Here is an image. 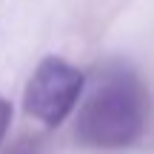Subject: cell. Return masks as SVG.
<instances>
[{"label":"cell","instance_id":"obj_1","mask_svg":"<svg viewBox=\"0 0 154 154\" xmlns=\"http://www.w3.org/2000/svg\"><path fill=\"white\" fill-rule=\"evenodd\" d=\"M77 106L74 137L91 151H123L146 137L149 86L128 63L106 60L97 66Z\"/></svg>","mask_w":154,"mask_h":154},{"label":"cell","instance_id":"obj_2","mask_svg":"<svg viewBox=\"0 0 154 154\" xmlns=\"http://www.w3.org/2000/svg\"><path fill=\"white\" fill-rule=\"evenodd\" d=\"M86 74L63 57H46L23 91V111L43 126H60L80 103Z\"/></svg>","mask_w":154,"mask_h":154},{"label":"cell","instance_id":"obj_3","mask_svg":"<svg viewBox=\"0 0 154 154\" xmlns=\"http://www.w3.org/2000/svg\"><path fill=\"white\" fill-rule=\"evenodd\" d=\"M9 126H11V103L6 97H0V143L9 134Z\"/></svg>","mask_w":154,"mask_h":154}]
</instances>
